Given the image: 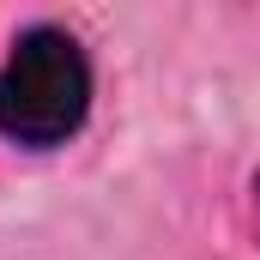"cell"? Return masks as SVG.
I'll return each instance as SVG.
<instances>
[{
  "instance_id": "1",
  "label": "cell",
  "mask_w": 260,
  "mask_h": 260,
  "mask_svg": "<svg viewBox=\"0 0 260 260\" xmlns=\"http://www.w3.org/2000/svg\"><path fill=\"white\" fill-rule=\"evenodd\" d=\"M97 103V67L79 30L37 18L0 55V139L18 151L73 145Z\"/></svg>"
},
{
  "instance_id": "2",
  "label": "cell",
  "mask_w": 260,
  "mask_h": 260,
  "mask_svg": "<svg viewBox=\"0 0 260 260\" xmlns=\"http://www.w3.org/2000/svg\"><path fill=\"white\" fill-rule=\"evenodd\" d=\"M248 224H254V236H260V170H254V182H248Z\"/></svg>"
}]
</instances>
